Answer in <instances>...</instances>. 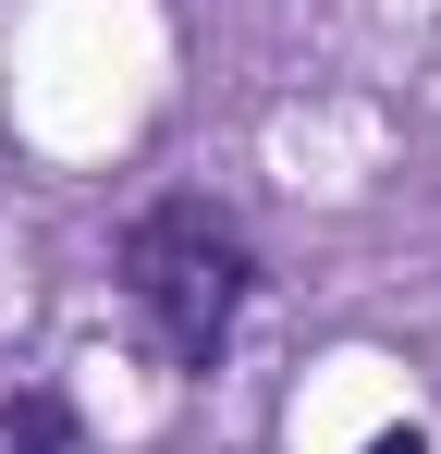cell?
Returning a JSON list of instances; mask_svg holds the SVG:
<instances>
[{
    "label": "cell",
    "instance_id": "obj_2",
    "mask_svg": "<svg viewBox=\"0 0 441 454\" xmlns=\"http://www.w3.org/2000/svg\"><path fill=\"white\" fill-rule=\"evenodd\" d=\"M0 454H86V430H74L62 393H12L0 405Z\"/></svg>",
    "mask_w": 441,
    "mask_h": 454
},
{
    "label": "cell",
    "instance_id": "obj_3",
    "mask_svg": "<svg viewBox=\"0 0 441 454\" xmlns=\"http://www.w3.org/2000/svg\"><path fill=\"white\" fill-rule=\"evenodd\" d=\"M356 454H429V430H417V418H392V430H368Z\"/></svg>",
    "mask_w": 441,
    "mask_h": 454
},
{
    "label": "cell",
    "instance_id": "obj_1",
    "mask_svg": "<svg viewBox=\"0 0 441 454\" xmlns=\"http://www.w3.org/2000/svg\"><path fill=\"white\" fill-rule=\"evenodd\" d=\"M245 283H258V270H245V233L220 222L209 197H159V209H135V233H123V295H135L159 369H209L220 344H233Z\"/></svg>",
    "mask_w": 441,
    "mask_h": 454
}]
</instances>
